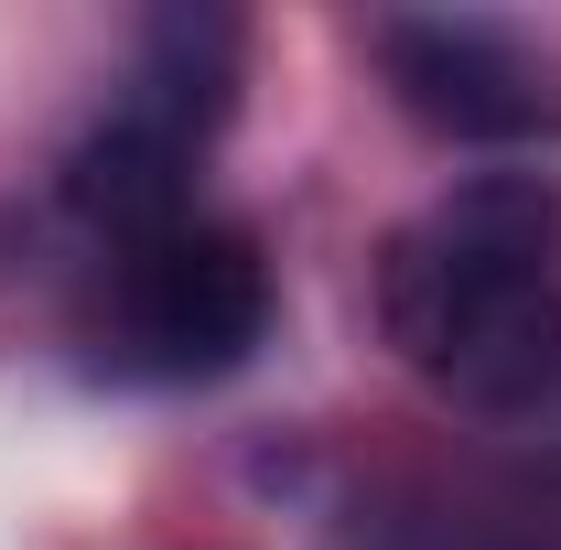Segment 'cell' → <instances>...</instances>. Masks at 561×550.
Segmentation results:
<instances>
[{
	"mask_svg": "<svg viewBox=\"0 0 561 550\" xmlns=\"http://www.w3.org/2000/svg\"><path fill=\"white\" fill-rule=\"evenodd\" d=\"M378 324L454 411L518 421L561 389V173L486 162L378 260Z\"/></svg>",
	"mask_w": 561,
	"mask_h": 550,
	"instance_id": "6da1fadb",
	"label": "cell"
},
{
	"mask_svg": "<svg viewBox=\"0 0 561 550\" xmlns=\"http://www.w3.org/2000/svg\"><path fill=\"white\" fill-rule=\"evenodd\" d=\"M260 335H271V260L227 216H173L151 238H108L76 291V345L119 389L227 378Z\"/></svg>",
	"mask_w": 561,
	"mask_h": 550,
	"instance_id": "7a4b0ae2",
	"label": "cell"
},
{
	"mask_svg": "<svg viewBox=\"0 0 561 550\" xmlns=\"http://www.w3.org/2000/svg\"><path fill=\"white\" fill-rule=\"evenodd\" d=\"M227 87H238V22L173 11V22L140 33V76L119 87V108L76 140V162H66V216L98 249L195 216V151L227 119Z\"/></svg>",
	"mask_w": 561,
	"mask_h": 550,
	"instance_id": "3957f363",
	"label": "cell"
},
{
	"mask_svg": "<svg viewBox=\"0 0 561 550\" xmlns=\"http://www.w3.org/2000/svg\"><path fill=\"white\" fill-rule=\"evenodd\" d=\"M378 66L400 87L421 130H454V140H518L551 119L540 98V66L496 33V22H389L378 33Z\"/></svg>",
	"mask_w": 561,
	"mask_h": 550,
	"instance_id": "277c9868",
	"label": "cell"
},
{
	"mask_svg": "<svg viewBox=\"0 0 561 550\" xmlns=\"http://www.w3.org/2000/svg\"><path fill=\"white\" fill-rule=\"evenodd\" d=\"M378 550H551V540H529V529L496 518V507H432V518L378 529Z\"/></svg>",
	"mask_w": 561,
	"mask_h": 550,
	"instance_id": "5b68a950",
	"label": "cell"
}]
</instances>
